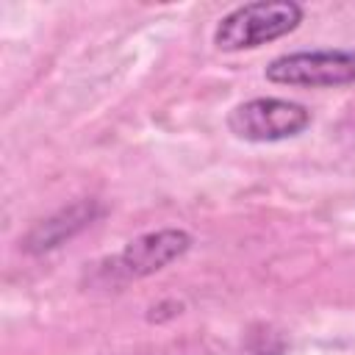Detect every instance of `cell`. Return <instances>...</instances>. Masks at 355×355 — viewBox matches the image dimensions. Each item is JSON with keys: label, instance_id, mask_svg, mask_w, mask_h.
<instances>
[{"label": "cell", "instance_id": "3", "mask_svg": "<svg viewBox=\"0 0 355 355\" xmlns=\"http://www.w3.org/2000/svg\"><path fill=\"white\" fill-rule=\"evenodd\" d=\"M266 80L286 86H347L355 83V50H300L266 64Z\"/></svg>", "mask_w": 355, "mask_h": 355}, {"label": "cell", "instance_id": "5", "mask_svg": "<svg viewBox=\"0 0 355 355\" xmlns=\"http://www.w3.org/2000/svg\"><path fill=\"white\" fill-rule=\"evenodd\" d=\"M100 214V205L94 200H80L69 208H61L58 214H53L50 219L39 222L31 236L25 239V247L31 252H47L55 250L58 244H64L67 239H72L78 230H83L86 225H92V219Z\"/></svg>", "mask_w": 355, "mask_h": 355}, {"label": "cell", "instance_id": "1", "mask_svg": "<svg viewBox=\"0 0 355 355\" xmlns=\"http://www.w3.org/2000/svg\"><path fill=\"white\" fill-rule=\"evenodd\" d=\"M302 22V6L294 0H255L225 14L214 31L219 50H250L291 33Z\"/></svg>", "mask_w": 355, "mask_h": 355}, {"label": "cell", "instance_id": "4", "mask_svg": "<svg viewBox=\"0 0 355 355\" xmlns=\"http://www.w3.org/2000/svg\"><path fill=\"white\" fill-rule=\"evenodd\" d=\"M189 247H191V236L178 227L141 233L139 239L125 244V250L114 261V269H119L125 277H147L178 261Z\"/></svg>", "mask_w": 355, "mask_h": 355}, {"label": "cell", "instance_id": "2", "mask_svg": "<svg viewBox=\"0 0 355 355\" xmlns=\"http://www.w3.org/2000/svg\"><path fill=\"white\" fill-rule=\"evenodd\" d=\"M311 125L302 103L283 97H252L227 114V128L244 141H283L300 136Z\"/></svg>", "mask_w": 355, "mask_h": 355}]
</instances>
